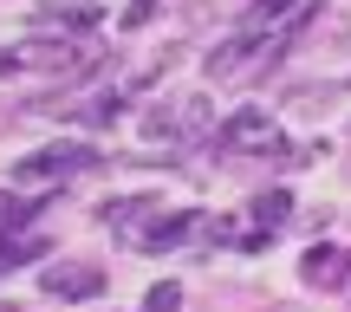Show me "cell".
<instances>
[{
    "mask_svg": "<svg viewBox=\"0 0 351 312\" xmlns=\"http://www.w3.org/2000/svg\"><path fill=\"white\" fill-rule=\"evenodd\" d=\"M221 150H247V156H280L287 150V137H280V124L267 111H254V104H241L234 117L221 124Z\"/></svg>",
    "mask_w": 351,
    "mask_h": 312,
    "instance_id": "6da1fadb",
    "label": "cell"
},
{
    "mask_svg": "<svg viewBox=\"0 0 351 312\" xmlns=\"http://www.w3.org/2000/svg\"><path fill=\"white\" fill-rule=\"evenodd\" d=\"M78 169H98V150L91 143H46V150L20 156V182H52V176H78Z\"/></svg>",
    "mask_w": 351,
    "mask_h": 312,
    "instance_id": "7a4b0ae2",
    "label": "cell"
},
{
    "mask_svg": "<svg viewBox=\"0 0 351 312\" xmlns=\"http://www.w3.org/2000/svg\"><path fill=\"white\" fill-rule=\"evenodd\" d=\"M39 287H46L52 300H98V293H104V274H98V267L65 261V267H46V274H39Z\"/></svg>",
    "mask_w": 351,
    "mask_h": 312,
    "instance_id": "3957f363",
    "label": "cell"
},
{
    "mask_svg": "<svg viewBox=\"0 0 351 312\" xmlns=\"http://www.w3.org/2000/svg\"><path fill=\"white\" fill-rule=\"evenodd\" d=\"M189 235H195V215H163V221H156V228H143V254H169V248H182V241Z\"/></svg>",
    "mask_w": 351,
    "mask_h": 312,
    "instance_id": "277c9868",
    "label": "cell"
},
{
    "mask_svg": "<svg viewBox=\"0 0 351 312\" xmlns=\"http://www.w3.org/2000/svg\"><path fill=\"white\" fill-rule=\"evenodd\" d=\"M39 254H46V241H33V235H0V274H13V267H33Z\"/></svg>",
    "mask_w": 351,
    "mask_h": 312,
    "instance_id": "5b68a950",
    "label": "cell"
},
{
    "mask_svg": "<svg viewBox=\"0 0 351 312\" xmlns=\"http://www.w3.org/2000/svg\"><path fill=\"white\" fill-rule=\"evenodd\" d=\"M33 215H39V202H20L0 189V235H20V221H33Z\"/></svg>",
    "mask_w": 351,
    "mask_h": 312,
    "instance_id": "8992f818",
    "label": "cell"
},
{
    "mask_svg": "<svg viewBox=\"0 0 351 312\" xmlns=\"http://www.w3.org/2000/svg\"><path fill=\"white\" fill-rule=\"evenodd\" d=\"M287 215H293V195H287V189H267V195L254 202V221H261V228H274V221H287Z\"/></svg>",
    "mask_w": 351,
    "mask_h": 312,
    "instance_id": "52a82bcc",
    "label": "cell"
},
{
    "mask_svg": "<svg viewBox=\"0 0 351 312\" xmlns=\"http://www.w3.org/2000/svg\"><path fill=\"white\" fill-rule=\"evenodd\" d=\"M143 312H182V287H176V280H156V287L143 293Z\"/></svg>",
    "mask_w": 351,
    "mask_h": 312,
    "instance_id": "ba28073f",
    "label": "cell"
},
{
    "mask_svg": "<svg viewBox=\"0 0 351 312\" xmlns=\"http://www.w3.org/2000/svg\"><path fill=\"white\" fill-rule=\"evenodd\" d=\"M306 274H313V280H332V274H339V248H313V254H306Z\"/></svg>",
    "mask_w": 351,
    "mask_h": 312,
    "instance_id": "9c48e42d",
    "label": "cell"
},
{
    "mask_svg": "<svg viewBox=\"0 0 351 312\" xmlns=\"http://www.w3.org/2000/svg\"><path fill=\"white\" fill-rule=\"evenodd\" d=\"M59 26H72V33H85V26H98V7H59Z\"/></svg>",
    "mask_w": 351,
    "mask_h": 312,
    "instance_id": "30bf717a",
    "label": "cell"
},
{
    "mask_svg": "<svg viewBox=\"0 0 351 312\" xmlns=\"http://www.w3.org/2000/svg\"><path fill=\"white\" fill-rule=\"evenodd\" d=\"M20 65H26L20 52H0V78H7V72H20Z\"/></svg>",
    "mask_w": 351,
    "mask_h": 312,
    "instance_id": "8fae6325",
    "label": "cell"
}]
</instances>
